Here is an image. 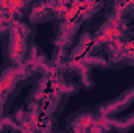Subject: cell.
I'll list each match as a JSON object with an SVG mask.
<instances>
[{
	"label": "cell",
	"instance_id": "cell-1",
	"mask_svg": "<svg viewBox=\"0 0 134 133\" xmlns=\"http://www.w3.org/2000/svg\"><path fill=\"white\" fill-rule=\"evenodd\" d=\"M28 25H14L6 36V42L3 45V57L11 64H19L25 58H28L30 45H27L28 39Z\"/></svg>",
	"mask_w": 134,
	"mask_h": 133
},
{
	"label": "cell",
	"instance_id": "cell-2",
	"mask_svg": "<svg viewBox=\"0 0 134 133\" xmlns=\"http://www.w3.org/2000/svg\"><path fill=\"white\" fill-rule=\"evenodd\" d=\"M98 121V114L91 108H81L67 119V127L73 132L94 130V124Z\"/></svg>",
	"mask_w": 134,
	"mask_h": 133
},
{
	"label": "cell",
	"instance_id": "cell-3",
	"mask_svg": "<svg viewBox=\"0 0 134 133\" xmlns=\"http://www.w3.org/2000/svg\"><path fill=\"white\" fill-rule=\"evenodd\" d=\"M119 99L122 100L123 103H126V105H130L131 102H134V86H133V88H130L128 91H125Z\"/></svg>",
	"mask_w": 134,
	"mask_h": 133
}]
</instances>
